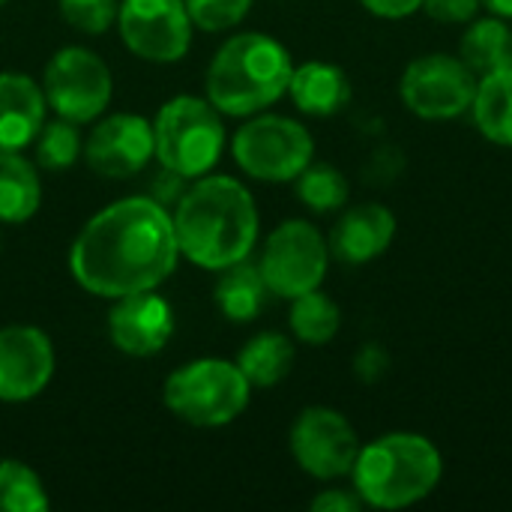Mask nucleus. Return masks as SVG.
<instances>
[{
    "mask_svg": "<svg viewBox=\"0 0 512 512\" xmlns=\"http://www.w3.org/2000/svg\"><path fill=\"white\" fill-rule=\"evenodd\" d=\"M180 249L171 210L150 195H126L93 213L69 246V273L93 297L156 291L174 276Z\"/></svg>",
    "mask_w": 512,
    "mask_h": 512,
    "instance_id": "f257e3e1",
    "label": "nucleus"
},
{
    "mask_svg": "<svg viewBox=\"0 0 512 512\" xmlns=\"http://www.w3.org/2000/svg\"><path fill=\"white\" fill-rule=\"evenodd\" d=\"M180 258L219 273L252 258L261 234V216L246 183L228 174H204L192 180L171 207Z\"/></svg>",
    "mask_w": 512,
    "mask_h": 512,
    "instance_id": "f03ea898",
    "label": "nucleus"
},
{
    "mask_svg": "<svg viewBox=\"0 0 512 512\" xmlns=\"http://www.w3.org/2000/svg\"><path fill=\"white\" fill-rule=\"evenodd\" d=\"M294 72L291 51L270 33L246 30L228 36L204 75V96L222 117H252L288 96Z\"/></svg>",
    "mask_w": 512,
    "mask_h": 512,
    "instance_id": "7ed1b4c3",
    "label": "nucleus"
},
{
    "mask_svg": "<svg viewBox=\"0 0 512 512\" xmlns=\"http://www.w3.org/2000/svg\"><path fill=\"white\" fill-rule=\"evenodd\" d=\"M348 480L366 507L408 510L441 486L444 456L420 432H387L360 447Z\"/></svg>",
    "mask_w": 512,
    "mask_h": 512,
    "instance_id": "20e7f679",
    "label": "nucleus"
},
{
    "mask_svg": "<svg viewBox=\"0 0 512 512\" xmlns=\"http://www.w3.org/2000/svg\"><path fill=\"white\" fill-rule=\"evenodd\" d=\"M252 384L234 360L201 357L177 366L162 387L165 408L195 426V429H222L231 426L249 408Z\"/></svg>",
    "mask_w": 512,
    "mask_h": 512,
    "instance_id": "39448f33",
    "label": "nucleus"
},
{
    "mask_svg": "<svg viewBox=\"0 0 512 512\" xmlns=\"http://www.w3.org/2000/svg\"><path fill=\"white\" fill-rule=\"evenodd\" d=\"M225 123L222 111L207 96L180 93L153 117V147L156 162L183 174L186 180H198L210 174L225 153Z\"/></svg>",
    "mask_w": 512,
    "mask_h": 512,
    "instance_id": "423d86ee",
    "label": "nucleus"
},
{
    "mask_svg": "<svg viewBox=\"0 0 512 512\" xmlns=\"http://www.w3.org/2000/svg\"><path fill=\"white\" fill-rule=\"evenodd\" d=\"M231 156L258 183H294L315 159V138L300 120L261 111L234 132Z\"/></svg>",
    "mask_w": 512,
    "mask_h": 512,
    "instance_id": "0eeeda50",
    "label": "nucleus"
},
{
    "mask_svg": "<svg viewBox=\"0 0 512 512\" xmlns=\"http://www.w3.org/2000/svg\"><path fill=\"white\" fill-rule=\"evenodd\" d=\"M330 258L327 237L309 219H285L267 234L258 270L273 297L294 300L324 285Z\"/></svg>",
    "mask_w": 512,
    "mask_h": 512,
    "instance_id": "6e6552de",
    "label": "nucleus"
},
{
    "mask_svg": "<svg viewBox=\"0 0 512 512\" xmlns=\"http://www.w3.org/2000/svg\"><path fill=\"white\" fill-rule=\"evenodd\" d=\"M42 93L57 117L84 126L96 123L111 105L114 78L96 51L84 45H66L45 63Z\"/></svg>",
    "mask_w": 512,
    "mask_h": 512,
    "instance_id": "1a4fd4ad",
    "label": "nucleus"
},
{
    "mask_svg": "<svg viewBox=\"0 0 512 512\" xmlns=\"http://www.w3.org/2000/svg\"><path fill=\"white\" fill-rule=\"evenodd\" d=\"M477 75L465 66L459 54H420L414 57L399 81L402 105L429 123L441 120H459L471 114L474 96H477Z\"/></svg>",
    "mask_w": 512,
    "mask_h": 512,
    "instance_id": "9d476101",
    "label": "nucleus"
},
{
    "mask_svg": "<svg viewBox=\"0 0 512 512\" xmlns=\"http://www.w3.org/2000/svg\"><path fill=\"white\" fill-rule=\"evenodd\" d=\"M360 447L363 444L351 420L327 405L303 408L288 432V450L297 468L321 483H336L351 477Z\"/></svg>",
    "mask_w": 512,
    "mask_h": 512,
    "instance_id": "9b49d317",
    "label": "nucleus"
},
{
    "mask_svg": "<svg viewBox=\"0 0 512 512\" xmlns=\"http://www.w3.org/2000/svg\"><path fill=\"white\" fill-rule=\"evenodd\" d=\"M123 45L147 63H177L192 45V18L183 0H120Z\"/></svg>",
    "mask_w": 512,
    "mask_h": 512,
    "instance_id": "f8f14e48",
    "label": "nucleus"
},
{
    "mask_svg": "<svg viewBox=\"0 0 512 512\" xmlns=\"http://www.w3.org/2000/svg\"><path fill=\"white\" fill-rule=\"evenodd\" d=\"M81 159L105 180H129L141 174L156 159L153 120L132 111L102 117L84 138Z\"/></svg>",
    "mask_w": 512,
    "mask_h": 512,
    "instance_id": "ddd939ff",
    "label": "nucleus"
},
{
    "mask_svg": "<svg viewBox=\"0 0 512 512\" xmlns=\"http://www.w3.org/2000/svg\"><path fill=\"white\" fill-rule=\"evenodd\" d=\"M57 369L51 336L33 324L0 327V402L24 405L45 393Z\"/></svg>",
    "mask_w": 512,
    "mask_h": 512,
    "instance_id": "4468645a",
    "label": "nucleus"
},
{
    "mask_svg": "<svg viewBox=\"0 0 512 512\" xmlns=\"http://www.w3.org/2000/svg\"><path fill=\"white\" fill-rule=\"evenodd\" d=\"M174 336V309L159 291L111 300L108 339L126 357H156Z\"/></svg>",
    "mask_w": 512,
    "mask_h": 512,
    "instance_id": "2eb2a0df",
    "label": "nucleus"
},
{
    "mask_svg": "<svg viewBox=\"0 0 512 512\" xmlns=\"http://www.w3.org/2000/svg\"><path fill=\"white\" fill-rule=\"evenodd\" d=\"M396 231H399V219L387 204L378 201L354 204L339 216V222L327 237L330 255L351 267L369 264L393 246Z\"/></svg>",
    "mask_w": 512,
    "mask_h": 512,
    "instance_id": "dca6fc26",
    "label": "nucleus"
},
{
    "mask_svg": "<svg viewBox=\"0 0 512 512\" xmlns=\"http://www.w3.org/2000/svg\"><path fill=\"white\" fill-rule=\"evenodd\" d=\"M42 84L24 72H0V150H24L45 126Z\"/></svg>",
    "mask_w": 512,
    "mask_h": 512,
    "instance_id": "f3484780",
    "label": "nucleus"
},
{
    "mask_svg": "<svg viewBox=\"0 0 512 512\" xmlns=\"http://www.w3.org/2000/svg\"><path fill=\"white\" fill-rule=\"evenodd\" d=\"M288 96L294 108L306 117H336L339 111L348 108L354 87L351 75L342 66L330 60H306L294 63Z\"/></svg>",
    "mask_w": 512,
    "mask_h": 512,
    "instance_id": "a211bd4d",
    "label": "nucleus"
},
{
    "mask_svg": "<svg viewBox=\"0 0 512 512\" xmlns=\"http://www.w3.org/2000/svg\"><path fill=\"white\" fill-rule=\"evenodd\" d=\"M42 177L21 150H0V225H24L39 213Z\"/></svg>",
    "mask_w": 512,
    "mask_h": 512,
    "instance_id": "6ab92c4d",
    "label": "nucleus"
},
{
    "mask_svg": "<svg viewBox=\"0 0 512 512\" xmlns=\"http://www.w3.org/2000/svg\"><path fill=\"white\" fill-rule=\"evenodd\" d=\"M459 57L465 66L477 75H495L512 66V24L501 15H477L465 24V33L459 39Z\"/></svg>",
    "mask_w": 512,
    "mask_h": 512,
    "instance_id": "aec40b11",
    "label": "nucleus"
},
{
    "mask_svg": "<svg viewBox=\"0 0 512 512\" xmlns=\"http://www.w3.org/2000/svg\"><path fill=\"white\" fill-rule=\"evenodd\" d=\"M270 297L273 294H270L258 264H252L249 258L219 270V279H216V288H213V300H216L219 312L231 324L255 321L267 309Z\"/></svg>",
    "mask_w": 512,
    "mask_h": 512,
    "instance_id": "412c9836",
    "label": "nucleus"
},
{
    "mask_svg": "<svg viewBox=\"0 0 512 512\" xmlns=\"http://www.w3.org/2000/svg\"><path fill=\"white\" fill-rule=\"evenodd\" d=\"M294 357H297L294 339H288L285 333H276V330H264V333H255L240 348L234 363L240 366V372L246 375L252 390H267V387L282 384L291 375Z\"/></svg>",
    "mask_w": 512,
    "mask_h": 512,
    "instance_id": "4be33fe9",
    "label": "nucleus"
},
{
    "mask_svg": "<svg viewBox=\"0 0 512 512\" xmlns=\"http://www.w3.org/2000/svg\"><path fill=\"white\" fill-rule=\"evenodd\" d=\"M471 117L486 141L512 150V66L477 81Z\"/></svg>",
    "mask_w": 512,
    "mask_h": 512,
    "instance_id": "5701e85b",
    "label": "nucleus"
},
{
    "mask_svg": "<svg viewBox=\"0 0 512 512\" xmlns=\"http://www.w3.org/2000/svg\"><path fill=\"white\" fill-rule=\"evenodd\" d=\"M288 327H291V336L297 342L312 345V348H324L342 330V309L330 294L315 288V291H306V294L291 300Z\"/></svg>",
    "mask_w": 512,
    "mask_h": 512,
    "instance_id": "b1692460",
    "label": "nucleus"
},
{
    "mask_svg": "<svg viewBox=\"0 0 512 512\" xmlns=\"http://www.w3.org/2000/svg\"><path fill=\"white\" fill-rule=\"evenodd\" d=\"M294 186H297V198L312 213H336V210H345L348 207V198H351L348 177L336 165L315 162V159L303 168V174L294 180Z\"/></svg>",
    "mask_w": 512,
    "mask_h": 512,
    "instance_id": "393cba45",
    "label": "nucleus"
},
{
    "mask_svg": "<svg viewBox=\"0 0 512 512\" xmlns=\"http://www.w3.org/2000/svg\"><path fill=\"white\" fill-rule=\"evenodd\" d=\"M48 507L42 477L18 459H0V512H45Z\"/></svg>",
    "mask_w": 512,
    "mask_h": 512,
    "instance_id": "a878e982",
    "label": "nucleus"
},
{
    "mask_svg": "<svg viewBox=\"0 0 512 512\" xmlns=\"http://www.w3.org/2000/svg\"><path fill=\"white\" fill-rule=\"evenodd\" d=\"M36 165L45 171H66L84 156V138L72 120H45L36 135Z\"/></svg>",
    "mask_w": 512,
    "mask_h": 512,
    "instance_id": "bb28decb",
    "label": "nucleus"
},
{
    "mask_svg": "<svg viewBox=\"0 0 512 512\" xmlns=\"http://www.w3.org/2000/svg\"><path fill=\"white\" fill-rule=\"evenodd\" d=\"M183 3L195 30L225 33L240 27V21L249 15L255 0H183Z\"/></svg>",
    "mask_w": 512,
    "mask_h": 512,
    "instance_id": "cd10ccee",
    "label": "nucleus"
},
{
    "mask_svg": "<svg viewBox=\"0 0 512 512\" xmlns=\"http://www.w3.org/2000/svg\"><path fill=\"white\" fill-rule=\"evenodd\" d=\"M57 6L63 21L87 36L108 33L120 12V0H57Z\"/></svg>",
    "mask_w": 512,
    "mask_h": 512,
    "instance_id": "c85d7f7f",
    "label": "nucleus"
},
{
    "mask_svg": "<svg viewBox=\"0 0 512 512\" xmlns=\"http://www.w3.org/2000/svg\"><path fill=\"white\" fill-rule=\"evenodd\" d=\"M480 0H423V12L441 24H468L480 15Z\"/></svg>",
    "mask_w": 512,
    "mask_h": 512,
    "instance_id": "c756f323",
    "label": "nucleus"
},
{
    "mask_svg": "<svg viewBox=\"0 0 512 512\" xmlns=\"http://www.w3.org/2000/svg\"><path fill=\"white\" fill-rule=\"evenodd\" d=\"M390 369V354L378 345V342H369L357 351L354 357V375L363 381V384H378Z\"/></svg>",
    "mask_w": 512,
    "mask_h": 512,
    "instance_id": "7c9ffc66",
    "label": "nucleus"
},
{
    "mask_svg": "<svg viewBox=\"0 0 512 512\" xmlns=\"http://www.w3.org/2000/svg\"><path fill=\"white\" fill-rule=\"evenodd\" d=\"M192 180H186L183 174H177V171H171V168H162L159 165V171L153 174V180H150V198L153 201H159L162 207H174L180 198H183V192H186V186H189Z\"/></svg>",
    "mask_w": 512,
    "mask_h": 512,
    "instance_id": "2f4dec72",
    "label": "nucleus"
},
{
    "mask_svg": "<svg viewBox=\"0 0 512 512\" xmlns=\"http://www.w3.org/2000/svg\"><path fill=\"white\" fill-rule=\"evenodd\" d=\"M312 512H360L366 510V504L360 501V495L351 489H324L312 498L309 504Z\"/></svg>",
    "mask_w": 512,
    "mask_h": 512,
    "instance_id": "473e14b6",
    "label": "nucleus"
},
{
    "mask_svg": "<svg viewBox=\"0 0 512 512\" xmlns=\"http://www.w3.org/2000/svg\"><path fill=\"white\" fill-rule=\"evenodd\" d=\"M360 6L375 18L402 21V18H411L414 12H420L423 0H360Z\"/></svg>",
    "mask_w": 512,
    "mask_h": 512,
    "instance_id": "72a5a7b5",
    "label": "nucleus"
},
{
    "mask_svg": "<svg viewBox=\"0 0 512 512\" xmlns=\"http://www.w3.org/2000/svg\"><path fill=\"white\" fill-rule=\"evenodd\" d=\"M480 3H483V9H486V12L501 15V18L512 21V0H480Z\"/></svg>",
    "mask_w": 512,
    "mask_h": 512,
    "instance_id": "f704fd0d",
    "label": "nucleus"
},
{
    "mask_svg": "<svg viewBox=\"0 0 512 512\" xmlns=\"http://www.w3.org/2000/svg\"><path fill=\"white\" fill-rule=\"evenodd\" d=\"M6 3H9V0H0V6H6Z\"/></svg>",
    "mask_w": 512,
    "mask_h": 512,
    "instance_id": "c9c22d12",
    "label": "nucleus"
}]
</instances>
